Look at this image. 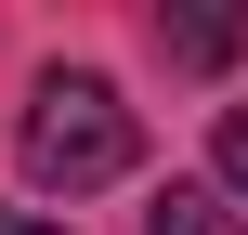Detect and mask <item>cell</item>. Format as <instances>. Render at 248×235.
I'll use <instances>...</instances> for the list:
<instances>
[{"mask_svg":"<svg viewBox=\"0 0 248 235\" xmlns=\"http://www.w3.org/2000/svg\"><path fill=\"white\" fill-rule=\"evenodd\" d=\"M13 157H26V183H39V196H105V183H131V170H144V118L118 105V78L52 65V78L26 92V118H13Z\"/></svg>","mask_w":248,"mask_h":235,"instance_id":"1","label":"cell"},{"mask_svg":"<svg viewBox=\"0 0 248 235\" xmlns=\"http://www.w3.org/2000/svg\"><path fill=\"white\" fill-rule=\"evenodd\" d=\"M157 52H170L183 78H222V65L248 52V13H235V0H196V13H157Z\"/></svg>","mask_w":248,"mask_h":235,"instance_id":"2","label":"cell"},{"mask_svg":"<svg viewBox=\"0 0 248 235\" xmlns=\"http://www.w3.org/2000/svg\"><path fill=\"white\" fill-rule=\"evenodd\" d=\"M144 235H235V209H222L209 183H170V196L144 209Z\"/></svg>","mask_w":248,"mask_h":235,"instance_id":"3","label":"cell"},{"mask_svg":"<svg viewBox=\"0 0 248 235\" xmlns=\"http://www.w3.org/2000/svg\"><path fill=\"white\" fill-rule=\"evenodd\" d=\"M222 183L248 196V105H222Z\"/></svg>","mask_w":248,"mask_h":235,"instance_id":"4","label":"cell"},{"mask_svg":"<svg viewBox=\"0 0 248 235\" xmlns=\"http://www.w3.org/2000/svg\"><path fill=\"white\" fill-rule=\"evenodd\" d=\"M0 235H65V222H39V209H0Z\"/></svg>","mask_w":248,"mask_h":235,"instance_id":"5","label":"cell"}]
</instances>
